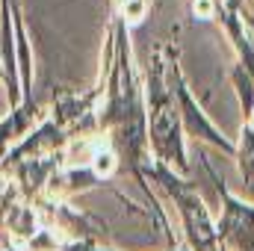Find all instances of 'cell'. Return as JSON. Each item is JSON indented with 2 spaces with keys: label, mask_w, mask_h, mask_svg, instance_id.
I'll return each mask as SVG.
<instances>
[{
  "label": "cell",
  "mask_w": 254,
  "mask_h": 251,
  "mask_svg": "<svg viewBox=\"0 0 254 251\" xmlns=\"http://www.w3.org/2000/svg\"><path fill=\"white\" fill-rule=\"evenodd\" d=\"M95 166H98L101 175H110L113 166H116V160H113V154H98V157H95Z\"/></svg>",
  "instance_id": "cell-1"
},
{
  "label": "cell",
  "mask_w": 254,
  "mask_h": 251,
  "mask_svg": "<svg viewBox=\"0 0 254 251\" xmlns=\"http://www.w3.org/2000/svg\"><path fill=\"white\" fill-rule=\"evenodd\" d=\"M125 12L130 15V18H142V12H145V0H127Z\"/></svg>",
  "instance_id": "cell-2"
},
{
  "label": "cell",
  "mask_w": 254,
  "mask_h": 251,
  "mask_svg": "<svg viewBox=\"0 0 254 251\" xmlns=\"http://www.w3.org/2000/svg\"><path fill=\"white\" fill-rule=\"evenodd\" d=\"M195 12H201V15H210V12H213L210 0H198V3H195Z\"/></svg>",
  "instance_id": "cell-3"
}]
</instances>
